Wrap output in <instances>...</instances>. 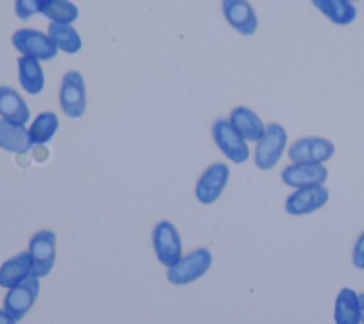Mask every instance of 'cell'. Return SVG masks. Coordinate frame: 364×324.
Instances as JSON below:
<instances>
[{
    "label": "cell",
    "instance_id": "obj_1",
    "mask_svg": "<svg viewBox=\"0 0 364 324\" xmlns=\"http://www.w3.org/2000/svg\"><path fill=\"white\" fill-rule=\"evenodd\" d=\"M212 264V254L206 247H199L168 269V280L172 284L182 286L202 277Z\"/></svg>",
    "mask_w": 364,
    "mask_h": 324
},
{
    "label": "cell",
    "instance_id": "obj_2",
    "mask_svg": "<svg viewBox=\"0 0 364 324\" xmlns=\"http://www.w3.org/2000/svg\"><path fill=\"white\" fill-rule=\"evenodd\" d=\"M60 107L63 112L73 119L82 117L85 112L87 94L81 72L71 70L64 74L60 87Z\"/></svg>",
    "mask_w": 364,
    "mask_h": 324
},
{
    "label": "cell",
    "instance_id": "obj_3",
    "mask_svg": "<svg viewBox=\"0 0 364 324\" xmlns=\"http://www.w3.org/2000/svg\"><path fill=\"white\" fill-rule=\"evenodd\" d=\"M287 142V134L284 128L279 124H269L264 135L260 141H257V146L255 151V163L262 171L272 169L284 151Z\"/></svg>",
    "mask_w": 364,
    "mask_h": 324
},
{
    "label": "cell",
    "instance_id": "obj_4",
    "mask_svg": "<svg viewBox=\"0 0 364 324\" xmlns=\"http://www.w3.org/2000/svg\"><path fill=\"white\" fill-rule=\"evenodd\" d=\"M152 244L161 264L172 267L182 257V242L176 227L168 222H159L152 232Z\"/></svg>",
    "mask_w": 364,
    "mask_h": 324
},
{
    "label": "cell",
    "instance_id": "obj_5",
    "mask_svg": "<svg viewBox=\"0 0 364 324\" xmlns=\"http://www.w3.org/2000/svg\"><path fill=\"white\" fill-rule=\"evenodd\" d=\"M212 136L223 155L235 163H243L249 158V146L245 138L228 119H218L212 126Z\"/></svg>",
    "mask_w": 364,
    "mask_h": 324
},
{
    "label": "cell",
    "instance_id": "obj_6",
    "mask_svg": "<svg viewBox=\"0 0 364 324\" xmlns=\"http://www.w3.org/2000/svg\"><path fill=\"white\" fill-rule=\"evenodd\" d=\"M38 279L40 277L31 274L21 283L9 288V291L4 297V301H3V308L16 321L21 320L28 313V310L33 307V304L38 296V291H40V280Z\"/></svg>",
    "mask_w": 364,
    "mask_h": 324
},
{
    "label": "cell",
    "instance_id": "obj_7",
    "mask_svg": "<svg viewBox=\"0 0 364 324\" xmlns=\"http://www.w3.org/2000/svg\"><path fill=\"white\" fill-rule=\"evenodd\" d=\"M13 45L23 55L37 58L40 61L51 60L57 55L58 48L51 41L48 34L33 28L17 30L11 37Z\"/></svg>",
    "mask_w": 364,
    "mask_h": 324
},
{
    "label": "cell",
    "instance_id": "obj_8",
    "mask_svg": "<svg viewBox=\"0 0 364 324\" xmlns=\"http://www.w3.org/2000/svg\"><path fill=\"white\" fill-rule=\"evenodd\" d=\"M28 253L33 261V274L37 277L47 276L55 261V233L51 230L34 233L28 243Z\"/></svg>",
    "mask_w": 364,
    "mask_h": 324
},
{
    "label": "cell",
    "instance_id": "obj_9",
    "mask_svg": "<svg viewBox=\"0 0 364 324\" xmlns=\"http://www.w3.org/2000/svg\"><path fill=\"white\" fill-rule=\"evenodd\" d=\"M333 153V142L317 136L301 138L289 148V158L294 163H321L328 161Z\"/></svg>",
    "mask_w": 364,
    "mask_h": 324
},
{
    "label": "cell",
    "instance_id": "obj_10",
    "mask_svg": "<svg viewBox=\"0 0 364 324\" xmlns=\"http://www.w3.org/2000/svg\"><path fill=\"white\" fill-rule=\"evenodd\" d=\"M229 180V168L225 163L210 165L198 179L195 195L196 199L203 205L213 203L223 192Z\"/></svg>",
    "mask_w": 364,
    "mask_h": 324
},
{
    "label": "cell",
    "instance_id": "obj_11",
    "mask_svg": "<svg viewBox=\"0 0 364 324\" xmlns=\"http://www.w3.org/2000/svg\"><path fill=\"white\" fill-rule=\"evenodd\" d=\"M328 199V190L321 186H304L299 188L286 199V210L290 215L300 216L311 213L326 205Z\"/></svg>",
    "mask_w": 364,
    "mask_h": 324
},
{
    "label": "cell",
    "instance_id": "obj_12",
    "mask_svg": "<svg viewBox=\"0 0 364 324\" xmlns=\"http://www.w3.org/2000/svg\"><path fill=\"white\" fill-rule=\"evenodd\" d=\"M222 13L226 21L243 36H252L257 28V16L247 0H223Z\"/></svg>",
    "mask_w": 364,
    "mask_h": 324
},
{
    "label": "cell",
    "instance_id": "obj_13",
    "mask_svg": "<svg viewBox=\"0 0 364 324\" xmlns=\"http://www.w3.org/2000/svg\"><path fill=\"white\" fill-rule=\"evenodd\" d=\"M327 169L321 163H293L282 171V180L293 188L323 185Z\"/></svg>",
    "mask_w": 364,
    "mask_h": 324
},
{
    "label": "cell",
    "instance_id": "obj_14",
    "mask_svg": "<svg viewBox=\"0 0 364 324\" xmlns=\"http://www.w3.org/2000/svg\"><path fill=\"white\" fill-rule=\"evenodd\" d=\"M0 115L3 119L17 125H26L30 119V109L24 98L7 85H0Z\"/></svg>",
    "mask_w": 364,
    "mask_h": 324
},
{
    "label": "cell",
    "instance_id": "obj_15",
    "mask_svg": "<svg viewBox=\"0 0 364 324\" xmlns=\"http://www.w3.org/2000/svg\"><path fill=\"white\" fill-rule=\"evenodd\" d=\"M33 274V261L28 252L7 259L0 266V286L11 288Z\"/></svg>",
    "mask_w": 364,
    "mask_h": 324
},
{
    "label": "cell",
    "instance_id": "obj_16",
    "mask_svg": "<svg viewBox=\"0 0 364 324\" xmlns=\"http://www.w3.org/2000/svg\"><path fill=\"white\" fill-rule=\"evenodd\" d=\"M28 129L0 118V148L13 153H26L33 148Z\"/></svg>",
    "mask_w": 364,
    "mask_h": 324
},
{
    "label": "cell",
    "instance_id": "obj_17",
    "mask_svg": "<svg viewBox=\"0 0 364 324\" xmlns=\"http://www.w3.org/2000/svg\"><path fill=\"white\" fill-rule=\"evenodd\" d=\"M230 124L247 141H260L264 135V125L262 119L249 108L246 107H236L230 112Z\"/></svg>",
    "mask_w": 364,
    "mask_h": 324
},
{
    "label": "cell",
    "instance_id": "obj_18",
    "mask_svg": "<svg viewBox=\"0 0 364 324\" xmlns=\"http://www.w3.org/2000/svg\"><path fill=\"white\" fill-rule=\"evenodd\" d=\"M17 64L18 81L21 88L31 95L40 94L44 88V72L40 65V60L28 55H21L17 60Z\"/></svg>",
    "mask_w": 364,
    "mask_h": 324
},
{
    "label": "cell",
    "instance_id": "obj_19",
    "mask_svg": "<svg viewBox=\"0 0 364 324\" xmlns=\"http://www.w3.org/2000/svg\"><path fill=\"white\" fill-rule=\"evenodd\" d=\"M334 320L336 324H360L358 296L354 290L346 287L338 293L334 306Z\"/></svg>",
    "mask_w": 364,
    "mask_h": 324
},
{
    "label": "cell",
    "instance_id": "obj_20",
    "mask_svg": "<svg viewBox=\"0 0 364 324\" xmlns=\"http://www.w3.org/2000/svg\"><path fill=\"white\" fill-rule=\"evenodd\" d=\"M311 3L334 24H350L357 16V9L347 0H311Z\"/></svg>",
    "mask_w": 364,
    "mask_h": 324
},
{
    "label": "cell",
    "instance_id": "obj_21",
    "mask_svg": "<svg viewBox=\"0 0 364 324\" xmlns=\"http://www.w3.org/2000/svg\"><path fill=\"white\" fill-rule=\"evenodd\" d=\"M48 37L55 44V47L67 54H75L81 50L82 41L80 34L70 24L50 23L48 24Z\"/></svg>",
    "mask_w": 364,
    "mask_h": 324
},
{
    "label": "cell",
    "instance_id": "obj_22",
    "mask_svg": "<svg viewBox=\"0 0 364 324\" xmlns=\"http://www.w3.org/2000/svg\"><path fill=\"white\" fill-rule=\"evenodd\" d=\"M40 13L51 23L71 24L78 18V7L70 0H43Z\"/></svg>",
    "mask_w": 364,
    "mask_h": 324
},
{
    "label": "cell",
    "instance_id": "obj_23",
    "mask_svg": "<svg viewBox=\"0 0 364 324\" xmlns=\"http://www.w3.org/2000/svg\"><path fill=\"white\" fill-rule=\"evenodd\" d=\"M58 125H60L58 117L54 112L46 111V112L38 114L28 129L33 144L44 145V144L50 142L53 139V136L55 135Z\"/></svg>",
    "mask_w": 364,
    "mask_h": 324
},
{
    "label": "cell",
    "instance_id": "obj_24",
    "mask_svg": "<svg viewBox=\"0 0 364 324\" xmlns=\"http://www.w3.org/2000/svg\"><path fill=\"white\" fill-rule=\"evenodd\" d=\"M43 0H16L14 3V11L18 18L27 20L31 16L40 13Z\"/></svg>",
    "mask_w": 364,
    "mask_h": 324
},
{
    "label": "cell",
    "instance_id": "obj_25",
    "mask_svg": "<svg viewBox=\"0 0 364 324\" xmlns=\"http://www.w3.org/2000/svg\"><path fill=\"white\" fill-rule=\"evenodd\" d=\"M353 263L357 269H364V233L358 237V240L354 246Z\"/></svg>",
    "mask_w": 364,
    "mask_h": 324
},
{
    "label": "cell",
    "instance_id": "obj_26",
    "mask_svg": "<svg viewBox=\"0 0 364 324\" xmlns=\"http://www.w3.org/2000/svg\"><path fill=\"white\" fill-rule=\"evenodd\" d=\"M17 321L13 318V317H10L6 311H4V308H0V324H16Z\"/></svg>",
    "mask_w": 364,
    "mask_h": 324
},
{
    "label": "cell",
    "instance_id": "obj_27",
    "mask_svg": "<svg viewBox=\"0 0 364 324\" xmlns=\"http://www.w3.org/2000/svg\"><path fill=\"white\" fill-rule=\"evenodd\" d=\"M358 306H360V321L364 324V293L358 294Z\"/></svg>",
    "mask_w": 364,
    "mask_h": 324
},
{
    "label": "cell",
    "instance_id": "obj_28",
    "mask_svg": "<svg viewBox=\"0 0 364 324\" xmlns=\"http://www.w3.org/2000/svg\"><path fill=\"white\" fill-rule=\"evenodd\" d=\"M347 1H358V0H347Z\"/></svg>",
    "mask_w": 364,
    "mask_h": 324
}]
</instances>
